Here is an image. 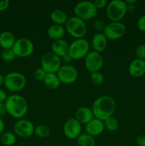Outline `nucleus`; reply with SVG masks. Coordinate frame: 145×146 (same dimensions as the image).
I'll list each match as a JSON object with an SVG mask.
<instances>
[{"label": "nucleus", "instance_id": "17", "mask_svg": "<svg viewBox=\"0 0 145 146\" xmlns=\"http://www.w3.org/2000/svg\"><path fill=\"white\" fill-rule=\"evenodd\" d=\"M75 118L80 123V124L87 123L92 121L94 118L93 113L92 109L86 106L80 107L77 109L75 114Z\"/></svg>", "mask_w": 145, "mask_h": 146}, {"label": "nucleus", "instance_id": "3", "mask_svg": "<svg viewBox=\"0 0 145 146\" xmlns=\"http://www.w3.org/2000/svg\"><path fill=\"white\" fill-rule=\"evenodd\" d=\"M127 12V6L125 1L122 0H112L107 5V17L112 22L120 21Z\"/></svg>", "mask_w": 145, "mask_h": 146}, {"label": "nucleus", "instance_id": "41", "mask_svg": "<svg viewBox=\"0 0 145 146\" xmlns=\"http://www.w3.org/2000/svg\"><path fill=\"white\" fill-rule=\"evenodd\" d=\"M136 0H126L125 2L126 3L127 5H134L136 2Z\"/></svg>", "mask_w": 145, "mask_h": 146}, {"label": "nucleus", "instance_id": "25", "mask_svg": "<svg viewBox=\"0 0 145 146\" xmlns=\"http://www.w3.org/2000/svg\"><path fill=\"white\" fill-rule=\"evenodd\" d=\"M0 141L5 146H11L14 145L16 141V137L14 133L11 132L3 133L0 138Z\"/></svg>", "mask_w": 145, "mask_h": 146}, {"label": "nucleus", "instance_id": "12", "mask_svg": "<svg viewBox=\"0 0 145 146\" xmlns=\"http://www.w3.org/2000/svg\"><path fill=\"white\" fill-rule=\"evenodd\" d=\"M126 27L122 23L111 22L105 26V28L102 33L107 39L117 40L122 38L125 34Z\"/></svg>", "mask_w": 145, "mask_h": 146}, {"label": "nucleus", "instance_id": "19", "mask_svg": "<svg viewBox=\"0 0 145 146\" xmlns=\"http://www.w3.org/2000/svg\"><path fill=\"white\" fill-rule=\"evenodd\" d=\"M92 46L94 51L101 53L105 51L107 46V38L102 32H98L94 35L92 39Z\"/></svg>", "mask_w": 145, "mask_h": 146}, {"label": "nucleus", "instance_id": "2", "mask_svg": "<svg viewBox=\"0 0 145 146\" xmlns=\"http://www.w3.org/2000/svg\"><path fill=\"white\" fill-rule=\"evenodd\" d=\"M7 113L15 118H21L28 111V104L22 96L13 94L7 97L5 103Z\"/></svg>", "mask_w": 145, "mask_h": 146}, {"label": "nucleus", "instance_id": "9", "mask_svg": "<svg viewBox=\"0 0 145 146\" xmlns=\"http://www.w3.org/2000/svg\"><path fill=\"white\" fill-rule=\"evenodd\" d=\"M12 49L16 56L26 58L33 54L34 46L32 41L28 38H19L16 40Z\"/></svg>", "mask_w": 145, "mask_h": 146}, {"label": "nucleus", "instance_id": "43", "mask_svg": "<svg viewBox=\"0 0 145 146\" xmlns=\"http://www.w3.org/2000/svg\"><path fill=\"white\" fill-rule=\"evenodd\" d=\"M4 76L1 75V74H0V87L4 84Z\"/></svg>", "mask_w": 145, "mask_h": 146}, {"label": "nucleus", "instance_id": "24", "mask_svg": "<svg viewBox=\"0 0 145 146\" xmlns=\"http://www.w3.org/2000/svg\"><path fill=\"white\" fill-rule=\"evenodd\" d=\"M78 146H95V140L94 137L88 133H82L77 138Z\"/></svg>", "mask_w": 145, "mask_h": 146}, {"label": "nucleus", "instance_id": "39", "mask_svg": "<svg viewBox=\"0 0 145 146\" xmlns=\"http://www.w3.org/2000/svg\"><path fill=\"white\" fill-rule=\"evenodd\" d=\"M62 58H63V61L65 63H67V64L70 63L72 60V57L71 56V55H70L69 54H67L66 55L63 56Z\"/></svg>", "mask_w": 145, "mask_h": 146}, {"label": "nucleus", "instance_id": "31", "mask_svg": "<svg viewBox=\"0 0 145 146\" xmlns=\"http://www.w3.org/2000/svg\"><path fill=\"white\" fill-rule=\"evenodd\" d=\"M135 55L136 58L141 60L145 59V45L144 44H141L136 47L135 50Z\"/></svg>", "mask_w": 145, "mask_h": 146}, {"label": "nucleus", "instance_id": "37", "mask_svg": "<svg viewBox=\"0 0 145 146\" xmlns=\"http://www.w3.org/2000/svg\"><path fill=\"white\" fill-rule=\"evenodd\" d=\"M7 97L8 96H7V94L2 89L0 88V103L1 104H4Z\"/></svg>", "mask_w": 145, "mask_h": 146}, {"label": "nucleus", "instance_id": "32", "mask_svg": "<svg viewBox=\"0 0 145 146\" xmlns=\"http://www.w3.org/2000/svg\"><path fill=\"white\" fill-rule=\"evenodd\" d=\"M105 24L104 23L103 21L100 19H97L94 21V24H93V27L95 28V30L98 31H103L104 29L105 28Z\"/></svg>", "mask_w": 145, "mask_h": 146}, {"label": "nucleus", "instance_id": "38", "mask_svg": "<svg viewBox=\"0 0 145 146\" xmlns=\"http://www.w3.org/2000/svg\"><path fill=\"white\" fill-rule=\"evenodd\" d=\"M6 113H7V109H6L5 104L0 103V118L4 116Z\"/></svg>", "mask_w": 145, "mask_h": 146}, {"label": "nucleus", "instance_id": "28", "mask_svg": "<svg viewBox=\"0 0 145 146\" xmlns=\"http://www.w3.org/2000/svg\"><path fill=\"white\" fill-rule=\"evenodd\" d=\"M16 54H14L12 48L9 49H3L1 53V58L5 62H11L14 61L16 58Z\"/></svg>", "mask_w": 145, "mask_h": 146}, {"label": "nucleus", "instance_id": "23", "mask_svg": "<svg viewBox=\"0 0 145 146\" xmlns=\"http://www.w3.org/2000/svg\"><path fill=\"white\" fill-rule=\"evenodd\" d=\"M50 17H51V21L55 23V24H58V25L65 24L68 19L65 11L61 9H58L52 11Z\"/></svg>", "mask_w": 145, "mask_h": 146}, {"label": "nucleus", "instance_id": "1", "mask_svg": "<svg viewBox=\"0 0 145 146\" xmlns=\"http://www.w3.org/2000/svg\"><path fill=\"white\" fill-rule=\"evenodd\" d=\"M116 109L115 101L109 96H101L95 99L92 106L94 118L104 121L112 116Z\"/></svg>", "mask_w": 145, "mask_h": 146}, {"label": "nucleus", "instance_id": "30", "mask_svg": "<svg viewBox=\"0 0 145 146\" xmlns=\"http://www.w3.org/2000/svg\"><path fill=\"white\" fill-rule=\"evenodd\" d=\"M47 74H48V73H47L46 71L42 68V67L40 66V67H38V68L34 71V76L37 81H44V78H45V76H46Z\"/></svg>", "mask_w": 145, "mask_h": 146}, {"label": "nucleus", "instance_id": "14", "mask_svg": "<svg viewBox=\"0 0 145 146\" xmlns=\"http://www.w3.org/2000/svg\"><path fill=\"white\" fill-rule=\"evenodd\" d=\"M34 124L28 120H19L14 125V131L16 135L24 138L31 137L34 133Z\"/></svg>", "mask_w": 145, "mask_h": 146}, {"label": "nucleus", "instance_id": "34", "mask_svg": "<svg viewBox=\"0 0 145 146\" xmlns=\"http://www.w3.org/2000/svg\"><path fill=\"white\" fill-rule=\"evenodd\" d=\"M107 0H95L93 1V4L95 5V8L98 9H102L104 7H107Z\"/></svg>", "mask_w": 145, "mask_h": 146}, {"label": "nucleus", "instance_id": "7", "mask_svg": "<svg viewBox=\"0 0 145 146\" xmlns=\"http://www.w3.org/2000/svg\"><path fill=\"white\" fill-rule=\"evenodd\" d=\"M97 10L98 9L95 8L93 2L90 1H82L75 6L74 13L75 17L85 21L94 18L97 14Z\"/></svg>", "mask_w": 145, "mask_h": 146}, {"label": "nucleus", "instance_id": "22", "mask_svg": "<svg viewBox=\"0 0 145 146\" xmlns=\"http://www.w3.org/2000/svg\"><path fill=\"white\" fill-rule=\"evenodd\" d=\"M45 86L51 90H55L61 86V81L57 74L55 73H48L44 80Z\"/></svg>", "mask_w": 145, "mask_h": 146}, {"label": "nucleus", "instance_id": "21", "mask_svg": "<svg viewBox=\"0 0 145 146\" xmlns=\"http://www.w3.org/2000/svg\"><path fill=\"white\" fill-rule=\"evenodd\" d=\"M65 29L62 25L53 24L50 26L47 29V34L48 37L53 41L58 39H63V37L65 36Z\"/></svg>", "mask_w": 145, "mask_h": 146}, {"label": "nucleus", "instance_id": "8", "mask_svg": "<svg viewBox=\"0 0 145 146\" xmlns=\"http://www.w3.org/2000/svg\"><path fill=\"white\" fill-rule=\"evenodd\" d=\"M41 67L47 73L56 74L61 67V59L53 52H47L41 58Z\"/></svg>", "mask_w": 145, "mask_h": 146}, {"label": "nucleus", "instance_id": "26", "mask_svg": "<svg viewBox=\"0 0 145 146\" xmlns=\"http://www.w3.org/2000/svg\"><path fill=\"white\" fill-rule=\"evenodd\" d=\"M50 133H51L50 128L48 125H44V124H41V125H38L34 129V134L40 138H46L49 135Z\"/></svg>", "mask_w": 145, "mask_h": 146}, {"label": "nucleus", "instance_id": "40", "mask_svg": "<svg viewBox=\"0 0 145 146\" xmlns=\"http://www.w3.org/2000/svg\"><path fill=\"white\" fill-rule=\"evenodd\" d=\"M4 128H5V124H4V122L2 120V118H0V135L3 133Z\"/></svg>", "mask_w": 145, "mask_h": 146}, {"label": "nucleus", "instance_id": "15", "mask_svg": "<svg viewBox=\"0 0 145 146\" xmlns=\"http://www.w3.org/2000/svg\"><path fill=\"white\" fill-rule=\"evenodd\" d=\"M85 129L86 133L89 134L92 137H95L102 133L105 130V125L102 121L94 118L92 121L85 125Z\"/></svg>", "mask_w": 145, "mask_h": 146}, {"label": "nucleus", "instance_id": "13", "mask_svg": "<svg viewBox=\"0 0 145 146\" xmlns=\"http://www.w3.org/2000/svg\"><path fill=\"white\" fill-rule=\"evenodd\" d=\"M63 131L67 138L71 140L77 139L81 134L82 126L75 118H71L64 123Z\"/></svg>", "mask_w": 145, "mask_h": 146}, {"label": "nucleus", "instance_id": "10", "mask_svg": "<svg viewBox=\"0 0 145 146\" xmlns=\"http://www.w3.org/2000/svg\"><path fill=\"white\" fill-rule=\"evenodd\" d=\"M85 66L90 73L99 71L103 66V58L100 53L95 51H89L85 57Z\"/></svg>", "mask_w": 145, "mask_h": 146}, {"label": "nucleus", "instance_id": "20", "mask_svg": "<svg viewBox=\"0 0 145 146\" xmlns=\"http://www.w3.org/2000/svg\"><path fill=\"white\" fill-rule=\"evenodd\" d=\"M16 40L14 35L10 31H3L0 34V46L3 49L12 48Z\"/></svg>", "mask_w": 145, "mask_h": 146}, {"label": "nucleus", "instance_id": "11", "mask_svg": "<svg viewBox=\"0 0 145 146\" xmlns=\"http://www.w3.org/2000/svg\"><path fill=\"white\" fill-rule=\"evenodd\" d=\"M61 83L71 84L76 81L78 77V72L76 68L69 64L61 66L56 73Z\"/></svg>", "mask_w": 145, "mask_h": 146}, {"label": "nucleus", "instance_id": "27", "mask_svg": "<svg viewBox=\"0 0 145 146\" xmlns=\"http://www.w3.org/2000/svg\"><path fill=\"white\" fill-rule=\"evenodd\" d=\"M103 122L105 128L109 131H115L119 127V121L114 116L109 117Z\"/></svg>", "mask_w": 145, "mask_h": 146}, {"label": "nucleus", "instance_id": "36", "mask_svg": "<svg viewBox=\"0 0 145 146\" xmlns=\"http://www.w3.org/2000/svg\"><path fill=\"white\" fill-rule=\"evenodd\" d=\"M136 144L139 146H145V134L139 135L136 140Z\"/></svg>", "mask_w": 145, "mask_h": 146}, {"label": "nucleus", "instance_id": "16", "mask_svg": "<svg viewBox=\"0 0 145 146\" xmlns=\"http://www.w3.org/2000/svg\"><path fill=\"white\" fill-rule=\"evenodd\" d=\"M129 74L135 78H139L145 74V61L136 58L129 64Z\"/></svg>", "mask_w": 145, "mask_h": 146}, {"label": "nucleus", "instance_id": "18", "mask_svg": "<svg viewBox=\"0 0 145 146\" xmlns=\"http://www.w3.org/2000/svg\"><path fill=\"white\" fill-rule=\"evenodd\" d=\"M69 51V44L63 39L55 40L51 44V52L55 54L60 58H62Z\"/></svg>", "mask_w": 145, "mask_h": 146}, {"label": "nucleus", "instance_id": "29", "mask_svg": "<svg viewBox=\"0 0 145 146\" xmlns=\"http://www.w3.org/2000/svg\"><path fill=\"white\" fill-rule=\"evenodd\" d=\"M90 79L95 85H101L105 81V77L102 73L97 71V72L91 73Z\"/></svg>", "mask_w": 145, "mask_h": 146}, {"label": "nucleus", "instance_id": "42", "mask_svg": "<svg viewBox=\"0 0 145 146\" xmlns=\"http://www.w3.org/2000/svg\"><path fill=\"white\" fill-rule=\"evenodd\" d=\"M127 11L129 12H134L135 10V7L134 5H127Z\"/></svg>", "mask_w": 145, "mask_h": 146}, {"label": "nucleus", "instance_id": "33", "mask_svg": "<svg viewBox=\"0 0 145 146\" xmlns=\"http://www.w3.org/2000/svg\"><path fill=\"white\" fill-rule=\"evenodd\" d=\"M138 29L142 31H145V14L141 16L136 22Z\"/></svg>", "mask_w": 145, "mask_h": 146}, {"label": "nucleus", "instance_id": "5", "mask_svg": "<svg viewBox=\"0 0 145 146\" xmlns=\"http://www.w3.org/2000/svg\"><path fill=\"white\" fill-rule=\"evenodd\" d=\"M4 84L9 91L11 92H18L25 88L26 79L21 73L14 71L4 76Z\"/></svg>", "mask_w": 145, "mask_h": 146}, {"label": "nucleus", "instance_id": "6", "mask_svg": "<svg viewBox=\"0 0 145 146\" xmlns=\"http://www.w3.org/2000/svg\"><path fill=\"white\" fill-rule=\"evenodd\" d=\"M89 43L85 38H78L69 44L68 54L72 59L80 60L85 58L89 52Z\"/></svg>", "mask_w": 145, "mask_h": 146}, {"label": "nucleus", "instance_id": "4", "mask_svg": "<svg viewBox=\"0 0 145 146\" xmlns=\"http://www.w3.org/2000/svg\"><path fill=\"white\" fill-rule=\"evenodd\" d=\"M65 29L71 36L75 39L82 38L87 33V26L85 21L77 17H70L65 23Z\"/></svg>", "mask_w": 145, "mask_h": 146}, {"label": "nucleus", "instance_id": "35", "mask_svg": "<svg viewBox=\"0 0 145 146\" xmlns=\"http://www.w3.org/2000/svg\"><path fill=\"white\" fill-rule=\"evenodd\" d=\"M9 6V0H0V11H4Z\"/></svg>", "mask_w": 145, "mask_h": 146}]
</instances>
